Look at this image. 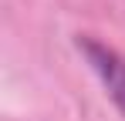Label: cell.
Here are the masks:
<instances>
[{
    "instance_id": "6da1fadb",
    "label": "cell",
    "mask_w": 125,
    "mask_h": 121,
    "mask_svg": "<svg viewBox=\"0 0 125 121\" xmlns=\"http://www.w3.org/2000/svg\"><path fill=\"white\" fill-rule=\"evenodd\" d=\"M74 47H78V54L88 60V67L95 71V78L102 81L105 94L112 98V104L122 111V118H125V57L115 47L88 37V34H78Z\"/></svg>"
}]
</instances>
